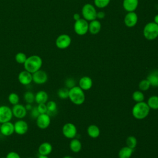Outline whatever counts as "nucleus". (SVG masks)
Listing matches in <instances>:
<instances>
[{
  "label": "nucleus",
  "instance_id": "nucleus-1",
  "mask_svg": "<svg viewBox=\"0 0 158 158\" xmlns=\"http://www.w3.org/2000/svg\"><path fill=\"white\" fill-rule=\"evenodd\" d=\"M43 65V60L41 57L38 55H31L27 57V60L23 64V67L25 70L31 73L41 69Z\"/></svg>",
  "mask_w": 158,
  "mask_h": 158
},
{
  "label": "nucleus",
  "instance_id": "nucleus-2",
  "mask_svg": "<svg viewBox=\"0 0 158 158\" xmlns=\"http://www.w3.org/2000/svg\"><path fill=\"white\" fill-rule=\"evenodd\" d=\"M150 108L148 104L144 101L136 102L132 108V115L133 116L138 119L142 120L145 118L150 112Z\"/></svg>",
  "mask_w": 158,
  "mask_h": 158
},
{
  "label": "nucleus",
  "instance_id": "nucleus-3",
  "mask_svg": "<svg viewBox=\"0 0 158 158\" xmlns=\"http://www.w3.org/2000/svg\"><path fill=\"white\" fill-rule=\"evenodd\" d=\"M69 98L75 105H81L85 101L84 91L78 86H75L69 89Z\"/></svg>",
  "mask_w": 158,
  "mask_h": 158
},
{
  "label": "nucleus",
  "instance_id": "nucleus-4",
  "mask_svg": "<svg viewBox=\"0 0 158 158\" xmlns=\"http://www.w3.org/2000/svg\"><path fill=\"white\" fill-rule=\"evenodd\" d=\"M143 34L144 37L149 41L156 40L158 37V25L154 22L146 23L143 28Z\"/></svg>",
  "mask_w": 158,
  "mask_h": 158
},
{
  "label": "nucleus",
  "instance_id": "nucleus-5",
  "mask_svg": "<svg viewBox=\"0 0 158 158\" xmlns=\"http://www.w3.org/2000/svg\"><path fill=\"white\" fill-rule=\"evenodd\" d=\"M97 11L95 6L90 3L85 4L81 9V15L87 21H92L96 19Z\"/></svg>",
  "mask_w": 158,
  "mask_h": 158
},
{
  "label": "nucleus",
  "instance_id": "nucleus-6",
  "mask_svg": "<svg viewBox=\"0 0 158 158\" xmlns=\"http://www.w3.org/2000/svg\"><path fill=\"white\" fill-rule=\"evenodd\" d=\"M88 25L87 20L81 18L80 20L75 21L73 25L74 31L79 36L85 35L88 32Z\"/></svg>",
  "mask_w": 158,
  "mask_h": 158
},
{
  "label": "nucleus",
  "instance_id": "nucleus-7",
  "mask_svg": "<svg viewBox=\"0 0 158 158\" xmlns=\"http://www.w3.org/2000/svg\"><path fill=\"white\" fill-rule=\"evenodd\" d=\"M63 135L68 139H73L77 135V129L76 126L72 123H67L62 128Z\"/></svg>",
  "mask_w": 158,
  "mask_h": 158
},
{
  "label": "nucleus",
  "instance_id": "nucleus-8",
  "mask_svg": "<svg viewBox=\"0 0 158 158\" xmlns=\"http://www.w3.org/2000/svg\"><path fill=\"white\" fill-rule=\"evenodd\" d=\"M12 117V108L6 105L0 106V123L10 121Z\"/></svg>",
  "mask_w": 158,
  "mask_h": 158
},
{
  "label": "nucleus",
  "instance_id": "nucleus-9",
  "mask_svg": "<svg viewBox=\"0 0 158 158\" xmlns=\"http://www.w3.org/2000/svg\"><path fill=\"white\" fill-rule=\"evenodd\" d=\"M72 39L69 35L62 34L57 36L56 40V45L60 49H65L71 44Z\"/></svg>",
  "mask_w": 158,
  "mask_h": 158
},
{
  "label": "nucleus",
  "instance_id": "nucleus-10",
  "mask_svg": "<svg viewBox=\"0 0 158 158\" xmlns=\"http://www.w3.org/2000/svg\"><path fill=\"white\" fill-rule=\"evenodd\" d=\"M51 123V117L47 114H41L36 118V126L41 129L44 130L49 127Z\"/></svg>",
  "mask_w": 158,
  "mask_h": 158
},
{
  "label": "nucleus",
  "instance_id": "nucleus-11",
  "mask_svg": "<svg viewBox=\"0 0 158 158\" xmlns=\"http://www.w3.org/2000/svg\"><path fill=\"white\" fill-rule=\"evenodd\" d=\"M48 76L47 73L43 70L40 69L39 70L32 73V81L35 84L43 85L47 82Z\"/></svg>",
  "mask_w": 158,
  "mask_h": 158
},
{
  "label": "nucleus",
  "instance_id": "nucleus-12",
  "mask_svg": "<svg viewBox=\"0 0 158 158\" xmlns=\"http://www.w3.org/2000/svg\"><path fill=\"white\" fill-rule=\"evenodd\" d=\"M14 133L19 135H23L27 133L28 130V125L26 121L23 119L17 120L14 123Z\"/></svg>",
  "mask_w": 158,
  "mask_h": 158
},
{
  "label": "nucleus",
  "instance_id": "nucleus-13",
  "mask_svg": "<svg viewBox=\"0 0 158 158\" xmlns=\"http://www.w3.org/2000/svg\"><path fill=\"white\" fill-rule=\"evenodd\" d=\"M138 15L135 12H127L123 19L125 26L128 28H132L136 26L138 23Z\"/></svg>",
  "mask_w": 158,
  "mask_h": 158
},
{
  "label": "nucleus",
  "instance_id": "nucleus-14",
  "mask_svg": "<svg viewBox=\"0 0 158 158\" xmlns=\"http://www.w3.org/2000/svg\"><path fill=\"white\" fill-rule=\"evenodd\" d=\"M12 111L13 116L18 119H23L27 114L25 106L19 103L12 106Z\"/></svg>",
  "mask_w": 158,
  "mask_h": 158
},
{
  "label": "nucleus",
  "instance_id": "nucleus-15",
  "mask_svg": "<svg viewBox=\"0 0 158 158\" xmlns=\"http://www.w3.org/2000/svg\"><path fill=\"white\" fill-rule=\"evenodd\" d=\"M17 78L19 83L24 86H27L33 81L32 73L28 72L25 70L20 72V73L18 75Z\"/></svg>",
  "mask_w": 158,
  "mask_h": 158
},
{
  "label": "nucleus",
  "instance_id": "nucleus-16",
  "mask_svg": "<svg viewBox=\"0 0 158 158\" xmlns=\"http://www.w3.org/2000/svg\"><path fill=\"white\" fill-rule=\"evenodd\" d=\"M0 133L2 135L5 136H11L14 133V123H12L10 121L1 123Z\"/></svg>",
  "mask_w": 158,
  "mask_h": 158
},
{
  "label": "nucleus",
  "instance_id": "nucleus-17",
  "mask_svg": "<svg viewBox=\"0 0 158 158\" xmlns=\"http://www.w3.org/2000/svg\"><path fill=\"white\" fill-rule=\"evenodd\" d=\"M139 4V0H123V8L127 12H135Z\"/></svg>",
  "mask_w": 158,
  "mask_h": 158
},
{
  "label": "nucleus",
  "instance_id": "nucleus-18",
  "mask_svg": "<svg viewBox=\"0 0 158 158\" xmlns=\"http://www.w3.org/2000/svg\"><path fill=\"white\" fill-rule=\"evenodd\" d=\"M93 86L92 79L88 76L82 77L78 82V86L81 88L83 91H87L91 88Z\"/></svg>",
  "mask_w": 158,
  "mask_h": 158
},
{
  "label": "nucleus",
  "instance_id": "nucleus-19",
  "mask_svg": "<svg viewBox=\"0 0 158 158\" xmlns=\"http://www.w3.org/2000/svg\"><path fill=\"white\" fill-rule=\"evenodd\" d=\"M52 151V146L49 142H43L40 144L38 148L39 155L48 156Z\"/></svg>",
  "mask_w": 158,
  "mask_h": 158
},
{
  "label": "nucleus",
  "instance_id": "nucleus-20",
  "mask_svg": "<svg viewBox=\"0 0 158 158\" xmlns=\"http://www.w3.org/2000/svg\"><path fill=\"white\" fill-rule=\"evenodd\" d=\"M101 30V23L98 20H93L89 23L88 31L91 35H97Z\"/></svg>",
  "mask_w": 158,
  "mask_h": 158
},
{
  "label": "nucleus",
  "instance_id": "nucleus-21",
  "mask_svg": "<svg viewBox=\"0 0 158 158\" xmlns=\"http://www.w3.org/2000/svg\"><path fill=\"white\" fill-rule=\"evenodd\" d=\"M48 94L44 90H40L35 94V101L38 104H46L48 101Z\"/></svg>",
  "mask_w": 158,
  "mask_h": 158
},
{
  "label": "nucleus",
  "instance_id": "nucleus-22",
  "mask_svg": "<svg viewBox=\"0 0 158 158\" xmlns=\"http://www.w3.org/2000/svg\"><path fill=\"white\" fill-rule=\"evenodd\" d=\"M151 86L153 87H158V70H154L150 72L146 78Z\"/></svg>",
  "mask_w": 158,
  "mask_h": 158
},
{
  "label": "nucleus",
  "instance_id": "nucleus-23",
  "mask_svg": "<svg viewBox=\"0 0 158 158\" xmlns=\"http://www.w3.org/2000/svg\"><path fill=\"white\" fill-rule=\"evenodd\" d=\"M47 107V114L50 116H54L57 114V103L54 101H49L46 103Z\"/></svg>",
  "mask_w": 158,
  "mask_h": 158
},
{
  "label": "nucleus",
  "instance_id": "nucleus-24",
  "mask_svg": "<svg viewBox=\"0 0 158 158\" xmlns=\"http://www.w3.org/2000/svg\"><path fill=\"white\" fill-rule=\"evenodd\" d=\"M69 147L70 150L75 152V153H77L79 152L82 148V144L81 141L77 139V138H73L72 139V140L70 142L69 144Z\"/></svg>",
  "mask_w": 158,
  "mask_h": 158
},
{
  "label": "nucleus",
  "instance_id": "nucleus-25",
  "mask_svg": "<svg viewBox=\"0 0 158 158\" xmlns=\"http://www.w3.org/2000/svg\"><path fill=\"white\" fill-rule=\"evenodd\" d=\"M134 152V149L128 146H125L121 148L118 151L119 158H130Z\"/></svg>",
  "mask_w": 158,
  "mask_h": 158
},
{
  "label": "nucleus",
  "instance_id": "nucleus-26",
  "mask_svg": "<svg viewBox=\"0 0 158 158\" xmlns=\"http://www.w3.org/2000/svg\"><path fill=\"white\" fill-rule=\"evenodd\" d=\"M88 135L92 138H96L100 135V130L96 125H90L87 128Z\"/></svg>",
  "mask_w": 158,
  "mask_h": 158
},
{
  "label": "nucleus",
  "instance_id": "nucleus-27",
  "mask_svg": "<svg viewBox=\"0 0 158 158\" xmlns=\"http://www.w3.org/2000/svg\"><path fill=\"white\" fill-rule=\"evenodd\" d=\"M150 109L154 110L158 109V96L153 95L149 98L146 102Z\"/></svg>",
  "mask_w": 158,
  "mask_h": 158
},
{
  "label": "nucleus",
  "instance_id": "nucleus-28",
  "mask_svg": "<svg viewBox=\"0 0 158 158\" xmlns=\"http://www.w3.org/2000/svg\"><path fill=\"white\" fill-rule=\"evenodd\" d=\"M7 99H8L9 102L10 104H12V106H14V105L19 103L20 98H19V96L18 94L13 92L9 94V96L7 97Z\"/></svg>",
  "mask_w": 158,
  "mask_h": 158
},
{
  "label": "nucleus",
  "instance_id": "nucleus-29",
  "mask_svg": "<svg viewBox=\"0 0 158 158\" xmlns=\"http://www.w3.org/2000/svg\"><path fill=\"white\" fill-rule=\"evenodd\" d=\"M132 98L136 102H142L144 100V95L140 90L135 91L132 94Z\"/></svg>",
  "mask_w": 158,
  "mask_h": 158
},
{
  "label": "nucleus",
  "instance_id": "nucleus-30",
  "mask_svg": "<svg viewBox=\"0 0 158 158\" xmlns=\"http://www.w3.org/2000/svg\"><path fill=\"white\" fill-rule=\"evenodd\" d=\"M23 99L26 103L33 104L35 101V94L30 91H27L23 94Z\"/></svg>",
  "mask_w": 158,
  "mask_h": 158
},
{
  "label": "nucleus",
  "instance_id": "nucleus-31",
  "mask_svg": "<svg viewBox=\"0 0 158 158\" xmlns=\"http://www.w3.org/2000/svg\"><path fill=\"white\" fill-rule=\"evenodd\" d=\"M69 89L65 88H61L58 89L57 91V96L62 99H65L67 98H69Z\"/></svg>",
  "mask_w": 158,
  "mask_h": 158
},
{
  "label": "nucleus",
  "instance_id": "nucleus-32",
  "mask_svg": "<svg viewBox=\"0 0 158 158\" xmlns=\"http://www.w3.org/2000/svg\"><path fill=\"white\" fill-rule=\"evenodd\" d=\"M126 144L127 146L134 149L137 145L136 138L134 136H129L126 139Z\"/></svg>",
  "mask_w": 158,
  "mask_h": 158
},
{
  "label": "nucleus",
  "instance_id": "nucleus-33",
  "mask_svg": "<svg viewBox=\"0 0 158 158\" xmlns=\"http://www.w3.org/2000/svg\"><path fill=\"white\" fill-rule=\"evenodd\" d=\"M27 56L26 54L22 52H17L15 56V61L20 64H23L27 60Z\"/></svg>",
  "mask_w": 158,
  "mask_h": 158
},
{
  "label": "nucleus",
  "instance_id": "nucleus-34",
  "mask_svg": "<svg viewBox=\"0 0 158 158\" xmlns=\"http://www.w3.org/2000/svg\"><path fill=\"white\" fill-rule=\"evenodd\" d=\"M110 0H94V6L99 9L106 7L110 3Z\"/></svg>",
  "mask_w": 158,
  "mask_h": 158
},
{
  "label": "nucleus",
  "instance_id": "nucleus-35",
  "mask_svg": "<svg viewBox=\"0 0 158 158\" xmlns=\"http://www.w3.org/2000/svg\"><path fill=\"white\" fill-rule=\"evenodd\" d=\"M138 86H139V89L140 91H145L149 89L151 85L147 79H144L139 81Z\"/></svg>",
  "mask_w": 158,
  "mask_h": 158
},
{
  "label": "nucleus",
  "instance_id": "nucleus-36",
  "mask_svg": "<svg viewBox=\"0 0 158 158\" xmlns=\"http://www.w3.org/2000/svg\"><path fill=\"white\" fill-rule=\"evenodd\" d=\"M65 86L68 89H71L73 87L77 86L75 80L72 78H68L65 81Z\"/></svg>",
  "mask_w": 158,
  "mask_h": 158
},
{
  "label": "nucleus",
  "instance_id": "nucleus-37",
  "mask_svg": "<svg viewBox=\"0 0 158 158\" xmlns=\"http://www.w3.org/2000/svg\"><path fill=\"white\" fill-rule=\"evenodd\" d=\"M36 107L40 114L47 113V107L46 104H38Z\"/></svg>",
  "mask_w": 158,
  "mask_h": 158
},
{
  "label": "nucleus",
  "instance_id": "nucleus-38",
  "mask_svg": "<svg viewBox=\"0 0 158 158\" xmlns=\"http://www.w3.org/2000/svg\"><path fill=\"white\" fill-rule=\"evenodd\" d=\"M40 114L39 113L38 109H37V107L36 106H35V107H33L32 109L30 110V115H31V117L33 118H35L36 119L40 115Z\"/></svg>",
  "mask_w": 158,
  "mask_h": 158
},
{
  "label": "nucleus",
  "instance_id": "nucleus-39",
  "mask_svg": "<svg viewBox=\"0 0 158 158\" xmlns=\"http://www.w3.org/2000/svg\"><path fill=\"white\" fill-rule=\"evenodd\" d=\"M6 158H21V157L17 152L15 151H10L7 154Z\"/></svg>",
  "mask_w": 158,
  "mask_h": 158
},
{
  "label": "nucleus",
  "instance_id": "nucleus-40",
  "mask_svg": "<svg viewBox=\"0 0 158 158\" xmlns=\"http://www.w3.org/2000/svg\"><path fill=\"white\" fill-rule=\"evenodd\" d=\"M106 16V14L103 11H99V12H97V14H96V19H102L105 17Z\"/></svg>",
  "mask_w": 158,
  "mask_h": 158
},
{
  "label": "nucleus",
  "instance_id": "nucleus-41",
  "mask_svg": "<svg viewBox=\"0 0 158 158\" xmlns=\"http://www.w3.org/2000/svg\"><path fill=\"white\" fill-rule=\"evenodd\" d=\"M73 19L75 21H77V20H78L81 19V15L80 14L78 13H75L73 15Z\"/></svg>",
  "mask_w": 158,
  "mask_h": 158
},
{
  "label": "nucleus",
  "instance_id": "nucleus-42",
  "mask_svg": "<svg viewBox=\"0 0 158 158\" xmlns=\"http://www.w3.org/2000/svg\"><path fill=\"white\" fill-rule=\"evenodd\" d=\"M25 109H26V110L27 111H29V110L30 111L32 109V108H33L32 104H29V103H27L26 105L25 106Z\"/></svg>",
  "mask_w": 158,
  "mask_h": 158
},
{
  "label": "nucleus",
  "instance_id": "nucleus-43",
  "mask_svg": "<svg viewBox=\"0 0 158 158\" xmlns=\"http://www.w3.org/2000/svg\"><path fill=\"white\" fill-rule=\"evenodd\" d=\"M154 22L158 25V14L156 15L154 17Z\"/></svg>",
  "mask_w": 158,
  "mask_h": 158
},
{
  "label": "nucleus",
  "instance_id": "nucleus-44",
  "mask_svg": "<svg viewBox=\"0 0 158 158\" xmlns=\"http://www.w3.org/2000/svg\"><path fill=\"white\" fill-rule=\"evenodd\" d=\"M38 158H49L48 156H43V155H39Z\"/></svg>",
  "mask_w": 158,
  "mask_h": 158
},
{
  "label": "nucleus",
  "instance_id": "nucleus-45",
  "mask_svg": "<svg viewBox=\"0 0 158 158\" xmlns=\"http://www.w3.org/2000/svg\"><path fill=\"white\" fill-rule=\"evenodd\" d=\"M62 158H73L72 157L70 156H65L64 157H63Z\"/></svg>",
  "mask_w": 158,
  "mask_h": 158
},
{
  "label": "nucleus",
  "instance_id": "nucleus-46",
  "mask_svg": "<svg viewBox=\"0 0 158 158\" xmlns=\"http://www.w3.org/2000/svg\"><path fill=\"white\" fill-rule=\"evenodd\" d=\"M0 158H6V157H0Z\"/></svg>",
  "mask_w": 158,
  "mask_h": 158
},
{
  "label": "nucleus",
  "instance_id": "nucleus-47",
  "mask_svg": "<svg viewBox=\"0 0 158 158\" xmlns=\"http://www.w3.org/2000/svg\"><path fill=\"white\" fill-rule=\"evenodd\" d=\"M27 158H33V157H27Z\"/></svg>",
  "mask_w": 158,
  "mask_h": 158
},
{
  "label": "nucleus",
  "instance_id": "nucleus-48",
  "mask_svg": "<svg viewBox=\"0 0 158 158\" xmlns=\"http://www.w3.org/2000/svg\"><path fill=\"white\" fill-rule=\"evenodd\" d=\"M1 123H0V128H1Z\"/></svg>",
  "mask_w": 158,
  "mask_h": 158
}]
</instances>
